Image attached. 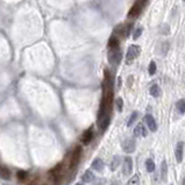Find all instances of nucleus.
<instances>
[{
  "label": "nucleus",
  "mask_w": 185,
  "mask_h": 185,
  "mask_svg": "<svg viewBox=\"0 0 185 185\" xmlns=\"http://www.w3.org/2000/svg\"><path fill=\"white\" fill-rule=\"evenodd\" d=\"M112 99H113V81H112L109 72L106 70L105 71L103 100H101L99 114H98V126L101 132H104L109 125V113H111Z\"/></svg>",
  "instance_id": "nucleus-1"
},
{
  "label": "nucleus",
  "mask_w": 185,
  "mask_h": 185,
  "mask_svg": "<svg viewBox=\"0 0 185 185\" xmlns=\"http://www.w3.org/2000/svg\"><path fill=\"white\" fill-rule=\"evenodd\" d=\"M121 57H122V54H121V50L119 48L108 50V62L114 67L119 65V63L121 61Z\"/></svg>",
  "instance_id": "nucleus-2"
},
{
  "label": "nucleus",
  "mask_w": 185,
  "mask_h": 185,
  "mask_svg": "<svg viewBox=\"0 0 185 185\" xmlns=\"http://www.w3.org/2000/svg\"><path fill=\"white\" fill-rule=\"evenodd\" d=\"M146 1L147 0H136V2L133 5L128 13V18H138L140 13L142 12L143 7L146 6Z\"/></svg>",
  "instance_id": "nucleus-3"
},
{
  "label": "nucleus",
  "mask_w": 185,
  "mask_h": 185,
  "mask_svg": "<svg viewBox=\"0 0 185 185\" xmlns=\"http://www.w3.org/2000/svg\"><path fill=\"white\" fill-rule=\"evenodd\" d=\"M140 52H141V48L139 47V46H135V44L130 46V47L128 48V50H127L126 63H127V64H130V63L140 55Z\"/></svg>",
  "instance_id": "nucleus-4"
},
{
  "label": "nucleus",
  "mask_w": 185,
  "mask_h": 185,
  "mask_svg": "<svg viewBox=\"0 0 185 185\" xmlns=\"http://www.w3.org/2000/svg\"><path fill=\"white\" fill-rule=\"evenodd\" d=\"M121 148H122V150L126 154H130V152H135V148H136V143H135V140L134 139H125L121 143Z\"/></svg>",
  "instance_id": "nucleus-5"
},
{
  "label": "nucleus",
  "mask_w": 185,
  "mask_h": 185,
  "mask_svg": "<svg viewBox=\"0 0 185 185\" xmlns=\"http://www.w3.org/2000/svg\"><path fill=\"white\" fill-rule=\"evenodd\" d=\"M133 172V160L130 156H126L122 163V174L123 176H129Z\"/></svg>",
  "instance_id": "nucleus-6"
},
{
  "label": "nucleus",
  "mask_w": 185,
  "mask_h": 185,
  "mask_svg": "<svg viewBox=\"0 0 185 185\" xmlns=\"http://www.w3.org/2000/svg\"><path fill=\"white\" fill-rule=\"evenodd\" d=\"M81 147H77L75 149V152L72 154L71 156V161H70V168L71 169H75L78 164V162L81 160Z\"/></svg>",
  "instance_id": "nucleus-7"
},
{
  "label": "nucleus",
  "mask_w": 185,
  "mask_h": 185,
  "mask_svg": "<svg viewBox=\"0 0 185 185\" xmlns=\"http://www.w3.org/2000/svg\"><path fill=\"white\" fill-rule=\"evenodd\" d=\"M175 156L178 163H180V162L183 161V156H184V142L179 141V142L176 144Z\"/></svg>",
  "instance_id": "nucleus-8"
},
{
  "label": "nucleus",
  "mask_w": 185,
  "mask_h": 185,
  "mask_svg": "<svg viewBox=\"0 0 185 185\" xmlns=\"http://www.w3.org/2000/svg\"><path fill=\"white\" fill-rule=\"evenodd\" d=\"M144 122H146L148 128L150 129L152 132H156L157 130V123L152 114H146L144 115Z\"/></svg>",
  "instance_id": "nucleus-9"
},
{
  "label": "nucleus",
  "mask_w": 185,
  "mask_h": 185,
  "mask_svg": "<svg viewBox=\"0 0 185 185\" xmlns=\"http://www.w3.org/2000/svg\"><path fill=\"white\" fill-rule=\"evenodd\" d=\"M92 139H93V129L89 128L86 132H84L83 135H81V141L83 144H89V143L92 141Z\"/></svg>",
  "instance_id": "nucleus-10"
},
{
  "label": "nucleus",
  "mask_w": 185,
  "mask_h": 185,
  "mask_svg": "<svg viewBox=\"0 0 185 185\" xmlns=\"http://www.w3.org/2000/svg\"><path fill=\"white\" fill-rule=\"evenodd\" d=\"M134 135L135 136H141V138H146L148 135V132L146 127L143 126V123H139L138 126L134 128Z\"/></svg>",
  "instance_id": "nucleus-11"
},
{
  "label": "nucleus",
  "mask_w": 185,
  "mask_h": 185,
  "mask_svg": "<svg viewBox=\"0 0 185 185\" xmlns=\"http://www.w3.org/2000/svg\"><path fill=\"white\" fill-rule=\"evenodd\" d=\"M104 166H105V164L101 158H95V161L92 162V169L95 171H103Z\"/></svg>",
  "instance_id": "nucleus-12"
},
{
  "label": "nucleus",
  "mask_w": 185,
  "mask_h": 185,
  "mask_svg": "<svg viewBox=\"0 0 185 185\" xmlns=\"http://www.w3.org/2000/svg\"><path fill=\"white\" fill-rule=\"evenodd\" d=\"M81 180L85 182V183H91L92 180H95V174L90 170H86L84 172V175L81 177Z\"/></svg>",
  "instance_id": "nucleus-13"
},
{
  "label": "nucleus",
  "mask_w": 185,
  "mask_h": 185,
  "mask_svg": "<svg viewBox=\"0 0 185 185\" xmlns=\"http://www.w3.org/2000/svg\"><path fill=\"white\" fill-rule=\"evenodd\" d=\"M117 48H119V36L113 35L108 41V50L109 49H117Z\"/></svg>",
  "instance_id": "nucleus-14"
},
{
  "label": "nucleus",
  "mask_w": 185,
  "mask_h": 185,
  "mask_svg": "<svg viewBox=\"0 0 185 185\" xmlns=\"http://www.w3.org/2000/svg\"><path fill=\"white\" fill-rule=\"evenodd\" d=\"M149 92H150V95H152L154 98H158V97L161 95V89H160V86L156 85V84L150 87Z\"/></svg>",
  "instance_id": "nucleus-15"
},
{
  "label": "nucleus",
  "mask_w": 185,
  "mask_h": 185,
  "mask_svg": "<svg viewBox=\"0 0 185 185\" xmlns=\"http://www.w3.org/2000/svg\"><path fill=\"white\" fill-rule=\"evenodd\" d=\"M166 175H168V164H166L165 160H164L161 164V178H162V180L166 179Z\"/></svg>",
  "instance_id": "nucleus-16"
},
{
  "label": "nucleus",
  "mask_w": 185,
  "mask_h": 185,
  "mask_svg": "<svg viewBox=\"0 0 185 185\" xmlns=\"http://www.w3.org/2000/svg\"><path fill=\"white\" fill-rule=\"evenodd\" d=\"M176 108L178 111L179 114H184L185 113V100L184 99H180L176 103Z\"/></svg>",
  "instance_id": "nucleus-17"
},
{
  "label": "nucleus",
  "mask_w": 185,
  "mask_h": 185,
  "mask_svg": "<svg viewBox=\"0 0 185 185\" xmlns=\"http://www.w3.org/2000/svg\"><path fill=\"white\" fill-rule=\"evenodd\" d=\"M119 164H120V157L117 155V156L113 157V160H112V162H111V165H109V168H111V170L112 171H115L117 169H118Z\"/></svg>",
  "instance_id": "nucleus-18"
},
{
  "label": "nucleus",
  "mask_w": 185,
  "mask_h": 185,
  "mask_svg": "<svg viewBox=\"0 0 185 185\" xmlns=\"http://www.w3.org/2000/svg\"><path fill=\"white\" fill-rule=\"evenodd\" d=\"M0 177L4 179H10V171L7 170L5 166H0Z\"/></svg>",
  "instance_id": "nucleus-19"
},
{
  "label": "nucleus",
  "mask_w": 185,
  "mask_h": 185,
  "mask_svg": "<svg viewBox=\"0 0 185 185\" xmlns=\"http://www.w3.org/2000/svg\"><path fill=\"white\" fill-rule=\"evenodd\" d=\"M146 169H147L148 172H152V171H155V163H154L152 160L148 158L147 161H146Z\"/></svg>",
  "instance_id": "nucleus-20"
},
{
  "label": "nucleus",
  "mask_w": 185,
  "mask_h": 185,
  "mask_svg": "<svg viewBox=\"0 0 185 185\" xmlns=\"http://www.w3.org/2000/svg\"><path fill=\"white\" fill-rule=\"evenodd\" d=\"M138 117H139L138 112H133V113H132V115L129 117V120H128V122H127V126H128V127H130V126H132V125H133V123L136 121Z\"/></svg>",
  "instance_id": "nucleus-21"
},
{
  "label": "nucleus",
  "mask_w": 185,
  "mask_h": 185,
  "mask_svg": "<svg viewBox=\"0 0 185 185\" xmlns=\"http://www.w3.org/2000/svg\"><path fill=\"white\" fill-rule=\"evenodd\" d=\"M127 185H140V177L138 175H134L130 179L128 180Z\"/></svg>",
  "instance_id": "nucleus-22"
},
{
  "label": "nucleus",
  "mask_w": 185,
  "mask_h": 185,
  "mask_svg": "<svg viewBox=\"0 0 185 185\" xmlns=\"http://www.w3.org/2000/svg\"><path fill=\"white\" fill-rule=\"evenodd\" d=\"M115 105H117V109H118V112H122V108H123V100L122 98H120L119 97L117 101H115Z\"/></svg>",
  "instance_id": "nucleus-23"
},
{
  "label": "nucleus",
  "mask_w": 185,
  "mask_h": 185,
  "mask_svg": "<svg viewBox=\"0 0 185 185\" xmlns=\"http://www.w3.org/2000/svg\"><path fill=\"white\" fill-rule=\"evenodd\" d=\"M156 63L154 61L150 62V64H149V75L152 76V75H155V72H156Z\"/></svg>",
  "instance_id": "nucleus-24"
},
{
  "label": "nucleus",
  "mask_w": 185,
  "mask_h": 185,
  "mask_svg": "<svg viewBox=\"0 0 185 185\" xmlns=\"http://www.w3.org/2000/svg\"><path fill=\"white\" fill-rule=\"evenodd\" d=\"M142 34V28L140 27V28H138L135 32H134V35H133V37H134V40H136V38H139L140 37V35Z\"/></svg>",
  "instance_id": "nucleus-25"
},
{
  "label": "nucleus",
  "mask_w": 185,
  "mask_h": 185,
  "mask_svg": "<svg viewBox=\"0 0 185 185\" xmlns=\"http://www.w3.org/2000/svg\"><path fill=\"white\" fill-rule=\"evenodd\" d=\"M20 179H24V177H27V174L24 172V171H19V174H18Z\"/></svg>",
  "instance_id": "nucleus-26"
},
{
  "label": "nucleus",
  "mask_w": 185,
  "mask_h": 185,
  "mask_svg": "<svg viewBox=\"0 0 185 185\" xmlns=\"http://www.w3.org/2000/svg\"><path fill=\"white\" fill-rule=\"evenodd\" d=\"M182 185H185V177L183 178V182H182Z\"/></svg>",
  "instance_id": "nucleus-27"
},
{
  "label": "nucleus",
  "mask_w": 185,
  "mask_h": 185,
  "mask_svg": "<svg viewBox=\"0 0 185 185\" xmlns=\"http://www.w3.org/2000/svg\"><path fill=\"white\" fill-rule=\"evenodd\" d=\"M76 185H84V184H83V183H77Z\"/></svg>",
  "instance_id": "nucleus-28"
},
{
  "label": "nucleus",
  "mask_w": 185,
  "mask_h": 185,
  "mask_svg": "<svg viewBox=\"0 0 185 185\" xmlns=\"http://www.w3.org/2000/svg\"><path fill=\"white\" fill-rule=\"evenodd\" d=\"M184 1H185V0H184Z\"/></svg>",
  "instance_id": "nucleus-29"
}]
</instances>
